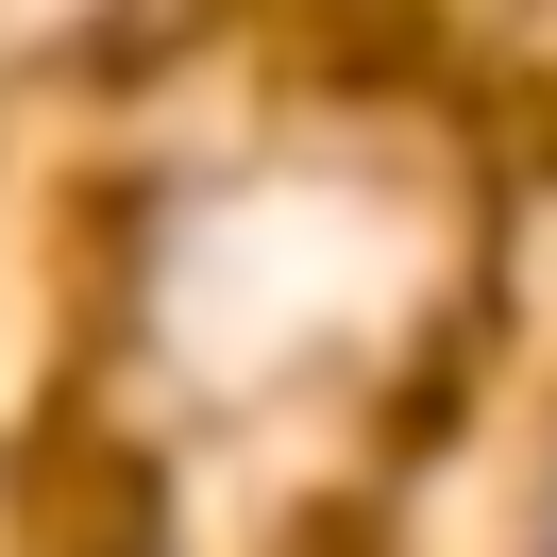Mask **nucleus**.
Returning a JSON list of instances; mask_svg holds the SVG:
<instances>
[{"label": "nucleus", "mask_w": 557, "mask_h": 557, "mask_svg": "<svg viewBox=\"0 0 557 557\" xmlns=\"http://www.w3.org/2000/svg\"><path fill=\"white\" fill-rule=\"evenodd\" d=\"M523 557H557V456H541V507H523Z\"/></svg>", "instance_id": "nucleus-1"}]
</instances>
